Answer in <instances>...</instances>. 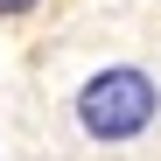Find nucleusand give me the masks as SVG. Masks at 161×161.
I'll list each match as a JSON object with an SVG mask.
<instances>
[{"label":"nucleus","mask_w":161,"mask_h":161,"mask_svg":"<svg viewBox=\"0 0 161 161\" xmlns=\"http://www.w3.org/2000/svg\"><path fill=\"white\" fill-rule=\"evenodd\" d=\"M161 112V91H154V77L147 70H133V63H112V70H98L84 91H77V126L91 133V140H133V133H147Z\"/></svg>","instance_id":"f257e3e1"},{"label":"nucleus","mask_w":161,"mask_h":161,"mask_svg":"<svg viewBox=\"0 0 161 161\" xmlns=\"http://www.w3.org/2000/svg\"><path fill=\"white\" fill-rule=\"evenodd\" d=\"M35 0H0V21H14V14H28Z\"/></svg>","instance_id":"f03ea898"}]
</instances>
